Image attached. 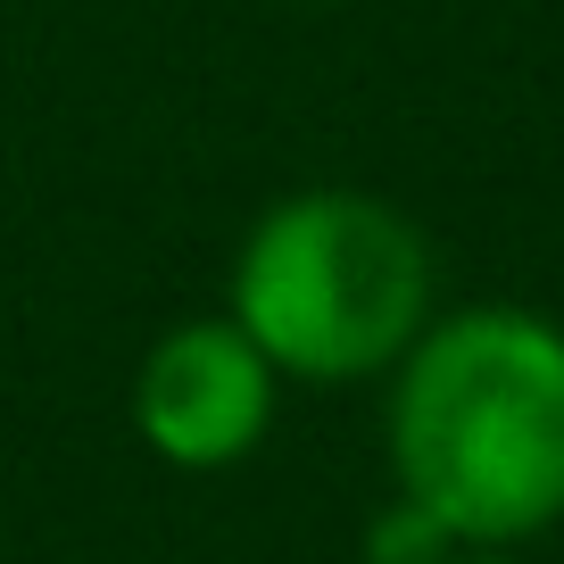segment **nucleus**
<instances>
[{
	"mask_svg": "<svg viewBox=\"0 0 564 564\" xmlns=\"http://www.w3.org/2000/svg\"><path fill=\"white\" fill-rule=\"evenodd\" d=\"M390 474L457 547H523L564 523V324L465 307L399 357Z\"/></svg>",
	"mask_w": 564,
	"mask_h": 564,
	"instance_id": "1",
	"label": "nucleus"
},
{
	"mask_svg": "<svg viewBox=\"0 0 564 564\" xmlns=\"http://www.w3.org/2000/svg\"><path fill=\"white\" fill-rule=\"evenodd\" d=\"M432 249L366 192H300L258 216L232 265V324L274 373L366 382L432 333Z\"/></svg>",
	"mask_w": 564,
	"mask_h": 564,
	"instance_id": "2",
	"label": "nucleus"
},
{
	"mask_svg": "<svg viewBox=\"0 0 564 564\" xmlns=\"http://www.w3.org/2000/svg\"><path fill=\"white\" fill-rule=\"evenodd\" d=\"M133 423L166 465H232L274 423V366L241 324H183L150 349L133 382Z\"/></svg>",
	"mask_w": 564,
	"mask_h": 564,
	"instance_id": "3",
	"label": "nucleus"
},
{
	"mask_svg": "<svg viewBox=\"0 0 564 564\" xmlns=\"http://www.w3.org/2000/svg\"><path fill=\"white\" fill-rule=\"evenodd\" d=\"M457 556L465 547L448 540V523L432 507H415V498L373 514V531H366V564H457Z\"/></svg>",
	"mask_w": 564,
	"mask_h": 564,
	"instance_id": "4",
	"label": "nucleus"
},
{
	"mask_svg": "<svg viewBox=\"0 0 564 564\" xmlns=\"http://www.w3.org/2000/svg\"><path fill=\"white\" fill-rule=\"evenodd\" d=\"M457 564H523V556H507V547H465Z\"/></svg>",
	"mask_w": 564,
	"mask_h": 564,
	"instance_id": "5",
	"label": "nucleus"
}]
</instances>
